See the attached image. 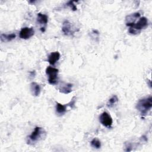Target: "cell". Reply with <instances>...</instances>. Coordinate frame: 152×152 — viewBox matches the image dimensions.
<instances>
[{"label":"cell","instance_id":"10","mask_svg":"<svg viewBox=\"0 0 152 152\" xmlns=\"http://www.w3.org/2000/svg\"><path fill=\"white\" fill-rule=\"evenodd\" d=\"M30 90L31 93L34 96H38L40 93V87L39 84L36 82H32L30 84Z\"/></svg>","mask_w":152,"mask_h":152},{"label":"cell","instance_id":"12","mask_svg":"<svg viewBox=\"0 0 152 152\" xmlns=\"http://www.w3.org/2000/svg\"><path fill=\"white\" fill-rule=\"evenodd\" d=\"M37 21L40 24L46 25L48 21V17L46 15L39 12L37 15Z\"/></svg>","mask_w":152,"mask_h":152},{"label":"cell","instance_id":"17","mask_svg":"<svg viewBox=\"0 0 152 152\" xmlns=\"http://www.w3.org/2000/svg\"><path fill=\"white\" fill-rule=\"evenodd\" d=\"M74 1H69L68 2H67L66 5H67V6H69L72 11H76V10H77V8L76 5L74 4Z\"/></svg>","mask_w":152,"mask_h":152},{"label":"cell","instance_id":"6","mask_svg":"<svg viewBox=\"0 0 152 152\" xmlns=\"http://www.w3.org/2000/svg\"><path fill=\"white\" fill-rule=\"evenodd\" d=\"M34 34V30L33 27H26L23 28L19 33V36L22 39H28L32 37Z\"/></svg>","mask_w":152,"mask_h":152},{"label":"cell","instance_id":"9","mask_svg":"<svg viewBox=\"0 0 152 152\" xmlns=\"http://www.w3.org/2000/svg\"><path fill=\"white\" fill-rule=\"evenodd\" d=\"M59 58L60 53L58 51L53 52L49 55L48 57V62L50 65H54L55 63L59 59Z\"/></svg>","mask_w":152,"mask_h":152},{"label":"cell","instance_id":"13","mask_svg":"<svg viewBox=\"0 0 152 152\" xmlns=\"http://www.w3.org/2000/svg\"><path fill=\"white\" fill-rule=\"evenodd\" d=\"M68 106V104L63 105L59 103H56V112L59 115H63L66 112V107Z\"/></svg>","mask_w":152,"mask_h":152},{"label":"cell","instance_id":"7","mask_svg":"<svg viewBox=\"0 0 152 152\" xmlns=\"http://www.w3.org/2000/svg\"><path fill=\"white\" fill-rule=\"evenodd\" d=\"M62 31L65 35L69 36L74 34L76 31V30H74V28L69 21L65 20L62 24Z\"/></svg>","mask_w":152,"mask_h":152},{"label":"cell","instance_id":"11","mask_svg":"<svg viewBox=\"0 0 152 152\" xmlns=\"http://www.w3.org/2000/svg\"><path fill=\"white\" fill-rule=\"evenodd\" d=\"M73 84L71 83H66L64 85H62V86L59 88V91L64 94H68L72 91V87Z\"/></svg>","mask_w":152,"mask_h":152},{"label":"cell","instance_id":"14","mask_svg":"<svg viewBox=\"0 0 152 152\" xmlns=\"http://www.w3.org/2000/svg\"><path fill=\"white\" fill-rule=\"evenodd\" d=\"M16 37V34L14 33H12L10 34H1V40L2 42H10L12 40L14 39Z\"/></svg>","mask_w":152,"mask_h":152},{"label":"cell","instance_id":"5","mask_svg":"<svg viewBox=\"0 0 152 152\" xmlns=\"http://www.w3.org/2000/svg\"><path fill=\"white\" fill-rule=\"evenodd\" d=\"M100 122L105 127L110 128L113 123V120L110 115L106 112H103L99 116Z\"/></svg>","mask_w":152,"mask_h":152},{"label":"cell","instance_id":"8","mask_svg":"<svg viewBox=\"0 0 152 152\" xmlns=\"http://www.w3.org/2000/svg\"><path fill=\"white\" fill-rule=\"evenodd\" d=\"M140 18V12H135L133 14H131L129 15H127L126 17L125 20H126V25L127 26L130 27L131 25L136 23V21L138 18Z\"/></svg>","mask_w":152,"mask_h":152},{"label":"cell","instance_id":"3","mask_svg":"<svg viewBox=\"0 0 152 152\" xmlns=\"http://www.w3.org/2000/svg\"><path fill=\"white\" fill-rule=\"evenodd\" d=\"M46 132L43 128L36 126L34 131L27 137V143L28 144H33L34 143L42 140Z\"/></svg>","mask_w":152,"mask_h":152},{"label":"cell","instance_id":"1","mask_svg":"<svg viewBox=\"0 0 152 152\" xmlns=\"http://www.w3.org/2000/svg\"><path fill=\"white\" fill-rule=\"evenodd\" d=\"M152 107V97L142 98L137 102L136 104V109L140 112L142 116H145L151 110Z\"/></svg>","mask_w":152,"mask_h":152},{"label":"cell","instance_id":"2","mask_svg":"<svg viewBox=\"0 0 152 152\" xmlns=\"http://www.w3.org/2000/svg\"><path fill=\"white\" fill-rule=\"evenodd\" d=\"M148 22L146 17H140L136 23L129 27L128 31L132 34H137L141 32L142 29H144L148 26Z\"/></svg>","mask_w":152,"mask_h":152},{"label":"cell","instance_id":"16","mask_svg":"<svg viewBox=\"0 0 152 152\" xmlns=\"http://www.w3.org/2000/svg\"><path fill=\"white\" fill-rule=\"evenodd\" d=\"M90 144H91V147L95 148H97V149H99L101 147V142L99 140H98L97 138H93L91 142H90Z\"/></svg>","mask_w":152,"mask_h":152},{"label":"cell","instance_id":"15","mask_svg":"<svg viewBox=\"0 0 152 152\" xmlns=\"http://www.w3.org/2000/svg\"><path fill=\"white\" fill-rule=\"evenodd\" d=\"M118 102V98L116 96L114 95L111 98H110L108 100V102L107 103V106L108 107H112L114 106L115 104H116Z\"/></svg>","mask_w":152,"mask_h":152},{"label":"cell","instance_id":"4","mask_svg":"<svg viewBox=\"0 0 152 152\" xmlns=\"http://www.w3.org/2000/svg\"><path fill=\"white\" fill-rule=\"evenodd\" d=\"M58 69L51 66H48L46 69V74L48 76V82L50 84L54 85L57 83Z\"/></svg>","mask_w":152,"mask_h":152}]
</instances>
